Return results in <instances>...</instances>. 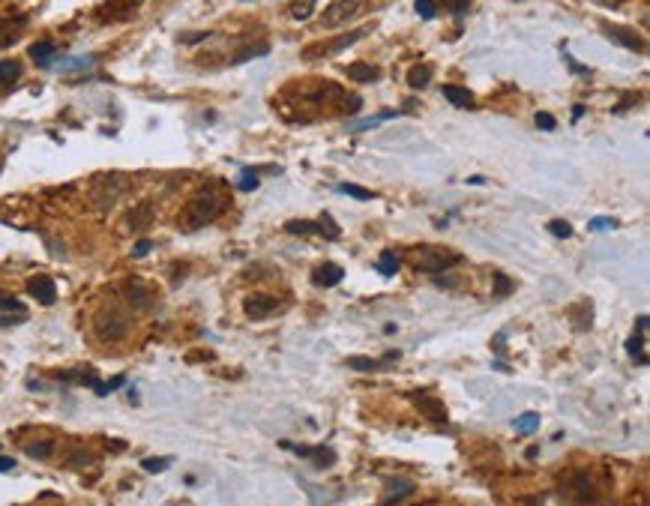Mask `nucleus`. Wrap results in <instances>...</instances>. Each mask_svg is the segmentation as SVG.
<instances>
[{
  "instance_id": "9d476101",
  "label": "nucleus",
  "mask_w": 650,
  "mask_h": 506,
  "mask_svg": "<svg viewBox=\"0 0 650 506\" xmlns=\"http://www.w3.org/2000/svg\"><path fill=\"white\" fill-rule=\"evenodd\" d=\"M410 399H414V404H417V408L423 411L426 417H429V419L434 422V426H443V422H447V411H443V404H441V402H434L432 395H426V393H414Z\"/></svg>"
},
{
  "instance_id": "423d86ee",
  "label": "nucleus",
  "mask_w": 650,
  "mask_h": 506,
  "mask_svg": "<svg viewBox=\"0 0 650 506\" xmlns=\"http://www.w3.org/2000/svg\"><path fill=\"white\" fill-rule=\"evenodd\" d=\"M243 312L249 314L252 321H264V318H270V314L279 312V300L276 297H267V294H252V297H246Z\"/></svg>"
},
{
  "instance_id": "49530a36",
  "label": "nucleus",
  "mask_w": 650,
  "mask_h": 506,
  "mask_svg": "<svg viewBox=\"0 0 650 506\" xmlns=\"http://www.w3.org/2000/svg\"><path fill=\"white\" fill-rule=\"evenodd\" d=\"M419 506H441V503H434V501H429V503H419Z\"/></svg>"
},
{
  "instance_id": "f8f14e48",
  "label": "nucleus",
  "mask_w": 650,
  "mask_h": 506,
  "mask_svg": "<svg viewBox=\"0 0 650 506\" xmlns=\"http://www.w3.org/2000/svg\"><path fill=\"white\" fill-rule=\"evenodd\" d=\"M153 222V204H138L129 210L126 216V225L129 231H147V225Z\"/></svg>"
},
{
  "instance_id": "e433bc0d",
  "label": "nucleus",
  "mask_w": 650,
  "mask_h": 506,
  "mask_svg": "<svg viewBox=\"0 0 650 506\" xmlns=\"http://www.w3.org/2000/svg\"><path fill=\"white\" fill-rule=\"evenodd\" d=\"M0 309H3V312H15V314H24V306L15 300V297H0Z\"/></svg>"
},
{
  "instance_id": "dca6fc26",
  "label": "nucleus",
  "mask_w": 650,
  "mask_h": 506,
  "mask_svg": "<svg viewBox=\"0 0 650 506\" xmlns=\"http://www.w3.org/2000/svg\"><path fill=\"white\" fill-rule=\"evenodd\" d=\"M429 81H432V66L429 63H417L414 69L408 72V87H414V90H423Z\"/></svg>"
},
{
  "instance_id": "bb28decb",
  "label": "nucleus",
  "mask_w": 650,
  "mask_h": 506,
  "mask_svg": "<svg viewBox=\"0 0 650 506\" xmlns=\"http://www.w3.org/2000/svg\"><path fill=\"white\" fill-rule=\"evenodd\" d=\"M339 195H348V198H357V201H372L375 192L372 189H363V186H353V183H342L339 186Z\"/></svg>"
},
{
  "instance_id": "37998d69",
  "label": "nucleus",
  "mask_w": 650,
  "mask_h": 506,
  "mask_svg": "<svg viewBox=\"0 0 650 506\" xmlns=\"http://www.w3.org/2000/svg\"><path fill=\"white\" fill-rule=\"evenodd\" d=\"M647 333V314H638V336Z\"/></svg>"
},
{
  "instance_id": "c756f323",
  "label": "nucleus",
  "mask_w": 650,
  "mask_h": 506,
  "mask_svg": "<svg viewBox=\"0 0 650 506\" xmlns=\"http://www.w3.org/2000/svg\"><path fill=\"white\" fill-rule=\"evenodd\" d=\"M513 291H515V281L507 279L504 273H498V276H495V297H507V294H513Z\"/></svg>"
},
{
  "instance_id": "ea45409f",
  "label": "nucleus",
  "mask_w": 650,
  "mask_h": 506,
  "mask_svg": "<svg viewBox=\"0 0 650 506\" xmlns=\"http://www.w3.org/2000/svg\"><path fill=\"white\" fill-rule=\"evenodd\" d=\"M150 249H153V240H138L135 249H132V258H144Z\"/></svg>"
},
{
  "instance_id": "58836bf2",
  "label": "nucleus",
  "mask_w": 650,
  "mask_h": 506,
  "mask_svg": "<svg viewBox=\"0 0 650 506\" xmlns=\"http://www.w3.org/2000/svg\"><path fill=\"white\" fill-rule=\"evenodd\" d=\"M443 6H447L450 12L462 15V12H467V6H471V0H443Z\"/></svg>"
},
{
  "instance_id": "6e6552de",
  "label": "nucleus",
  "mask_w": 650,
  "mask_h": 506,
  "mask_svg": "<svg viewBox=\"0 0 650 506\" xmlns=\"http://www.w3.org/2000/svg\"><path fill=\"white\" fill-rule=\"evenodd\" d=\"M369 33V27H360V30H351L348 36H339L336 43H330V45H318V48H309V51H303V57H318V54H336V51H342V48H348V45H353L357 43L360 36H366Z\"/></svg>"
},
{
  "instance_id": "1a4fd4ad",
  "label": "nucleus",
  "mask_w": 650,
  "mask_h": 506,
  "mask_svg": "<svg viewBox=\"0 0 650 506\" xmlns=\"http://www.w3.org/2000/svg\"><path fill=\"white\" fill-rule=\"evenodd\" d=\"M27 291H30V297H34L36 303H43V306H51L54 297H57V288H54V281L48 276H34L27 281Z\"/></svg>"
},
{
  "instance_id": "a211bd4d",
  "label": "nucleus",
  "mask_w": 650,
  "mask_h": 506,
  "mask_svg": "<svg viewBox=\"0 0 650 506\" xmlns=\"http://www.w3.org/2000/svg\"><path fill=\"white\" fill-rule=\"evenodd\" d=\"M285 231L294 237H303V234H321V225L318 222H309V219H291V222H285Z\"/></svg>"
},
{
  "instance_id": "a878e982",
  "label": "nucleus",
  "mask_w": 650,
  "mask_h": 506,
  "mask_svg": "<svg viewBox=\"0 0 650 506\" xmlns=\"http://www.w3.org/2000/svg\"><path fill=\"white\" fill-rule=\"evenodd\" d=\"M258 186H261L258 174H255L252 168H243V171H240V177H237V189H240V192H255Z\"/></svg>"
},
{
  "instance_id": "ddd939ff",
  "label": "nucleus",
  "mask_w": 650,
  "mask_h": 506,
  "mask_svg": "<svg viewBox=\"0 0 650 506\" xmlns=\"http://www.w3.org/2000/svg\"><path fill=\"white\" fill-rule=\"evenodd\" d=\"M441 93H443V99H447V102L459 105V108H474V102H476L471 90H467V87H459V84H443Z\"/></svg>"
},
{
  "instance_id": "72a5a7b5",
  "label": "nucleus",
  "mask_w": 650,
  "mask_h": 506,
  "mask_svg": "<svg viewBox=\"0 0 650 506\" xmlns=\"http://www.w3.org/2000/svg\"><path fill=\"white\" fill-rule=\"evenodd\" d=\"M348 366H351V369H360V371H372V369H381L384 363H375V360H360V356H353V360H348Z\"/></svg>"
},
{
  "instance_id": "4468645a",
  "label": "nucleus",
  "mask_w": 650,
  "mask_h": 506,
  "mask_svg": "<svg viewBox=\"0 0 650 506\" xmlns=\"http://www.w3.org/2000/svg\"><path fill=\"white\" fill-rule=\"evenodd\" d=\"M24 24H27V19H24V15H19V19H0V48H3V45H12Z\"/></svg>"
},
{
  "instance_id": "412c9836",
  "label": "nucleus",
  "mask_w": 650,
  "mask_h": 506,
  "mask_svg": "<svg viewBox=\"0 0 650 506\" xmlns=\"http://www.w3.org/2000/svg\"><path fill=\"white\" fill-rule=\"evenodd\" d=\"M402 111H381V114H375V117H366V120H357V123H351V129H375V126H381V123L386 120H393V117H399Z\"/></svg>"
},
{
  "instance_id": "20e7f679",
  "label": "nucleus",
  "mask_w": 650,
  "mask_h": 506,
  "mask_svg": "<svg viewBox=\"0 0 650 506\" xmlns=\"http://www.w3.org/2000/svg\"><path fill=\"white\" fill-rule=\"evenodd\" d=\"M360 6H363V0H333V3L324 10V15H321V24H324L327 30L339 27V24L348 21L351 15L360 10Z\"/></svg>"
},
{
  "instance_id": "2eb2a0df",
  "label": "nucleus",
  "mask_w": 650,
  "mask_h": 506,
  "mask_svg": "<svg viewBox=\"0 0 650 506\" xmlns=\"http://www.w3.org/2000/svg\"><path fill=\"white\" fill-rule=\"evenodd\" d=\"M345 72H348V78L357 81V84H366V81L378 78V69L372 63H348V66H345Z\"/></svg>"
},
{
  "instance_id": "f257e3e1",
  "label": "nucleus",
  "mask_w": 650,
  "mask_h": 506,
  "mask_svg": "<svg viewBox=\"0 0 650 506\" xmlns=\"http://www.w3.org/2000/svg\"><path fill=\"white\" fill-rule=\"evenodd\" d=\"M129 330H132V318H129V312L123 309L117 303H105L96 309L93 314V336L100 338L105 345H117L123 338L129 336Z\"/></svg>"
},
{
  "instance_id": "a19ab883",
  "label": "nucleus",
  "mask_w": 650,
  "mask_h": 506,
  "mask_svg": "<svg viewBox=\"0 0 650 506\" xmlns=\"http://www.w3.org/2000/svg\"><path fill=\"white\" fill-rule=\"evenodd\" d=\"M90 461H93V455H90V452H78V455H69V468H78V464H90Z\"/></svg>"
},
{
  "instance_id": "c85d7f7f",
  "label": "nucleus",
  "mask_w": 650,
  "mask_h": 506,
  "mask_svg": "<svg viewBox=\"0 0 650 506\" xmlns=\"http://www.w3.org/2000/svg\"><path fill=\"white\" fill-rule=\"evenodd\" d=\"M627 347H629V354L638 360V366H647V356L641 354V351H645V336H632L627 342Z\"/></svg>"
},
{
  "instance_id": "7ed1b4c3",
  "label": "nucleus",
  "mask_w": 650,
  "mask_h": 506,
  "mask_svg": "<svg viewBox=\"0 0 650 506\" xmlns=\"http://www.w3.org/2000/svg\"><path fill=\"white\" fill-rule=\"evenodd\" d=\"M462 261V255L450 252V249H438V246H423L410 255V264H414L417 273H443L447 267H456Z\"/></svg>"
},
{
  "instance_id": "f03ea898",
  "label": "nucleus",
  "mask_w": 650,
  "mask_h": 506,
  "mask_svg": "<svg viewBox=\"0 0 650 506\" xmlns=\"http://www.w3.org/2000/svg\"><path fill=\"white\" fill-rule=\"evenodd\" d=\"M222 198L213 192V189H204V192H198L192 198V201L186 204V210H183V228L186 231H198L204 225H210L213 219L222 213Z\"/></svg>"
},
{
  "instance_id": "aec40b11",
  "label": "nucleus",
  "mask_w": 650,
  "mask_h": 506,
  "mask_svg": "<svg viewBox=\"0 0 650 506\" xmlns=\"http://www.w3.org/2000/svg\"><path fill=\"white\" fill-rule=\"evenodd\" d=\"M386 488H390V494H386L384 503H393V501H399V497H405V494L414 492V483H410V479H390Z\"/></svg>"
},
{
  "instance_id": "c9c22d12",
  "label": "nucleus",
  "mask_w": 650,
  "mask_h": 506,
  "mask_svg": "<svg viewBox=\"0 0 650 506\" xmlns=\"http://www.w3.org/2000/svg\"><path fill=\"white\" fill-rule=\"evenodd\" d=\"M605 228H617V222L612 216H596V219H590V231H605Z\"/></svg>"
},
{
  "instance_id": "c03bdc74",
  "label": "nucleus",
  "mask_w": 650,
  "mask_h": 506,
  "mask_svg": "<svg viewBox=\"0 0 650 506\" xmlns=\"http://www.w3.org/2000/svg\"><path fill=\"white\" fill-rule=\"evenodd\" d=\"M584 117V105H575L572 108V120H581Z\"/></svg>"
},
{
  "instance_id": "5701e85b",
  "label": "nucleus",
  "mask_w": 650,
  "mask_h": 506,
  "mask_svg": "<svg viewBox=\"0 0 650 506\" xmlns=\"http://www.w3.org/2000/svg\"><path fill=\"white\" fill-rule=\"evenodd\" d=\"M539 428V413H522V417H515V431L518 435H531V431H537Z\"/></svg>"
},
{
  "instance_id": "b1692460",
  "label": "nucleus",
  "mask_w": 650,
  "mask_h": 506,
  "mask_svg": "<svg viewBox=\"0 0 650 506\" xmlns=\"http://www.w3.org/2000/svg\"><path fill=\"white\" fill-rule=\"evenodd\" d=\"M24 452L30 455V459H48V455L54 452V441H34L24 446Z\"/></svg>"
},
{
  "instance_id": "a18cd8bd",
  "label": "nucleus",
  "mask_w": 650,
  "mask_h": 506,
  "mask_svg": "<svg viewBox=\"0 0 650 506\" xmlns=\"http://www.w3.org/2000/svg\"><path fill=\"white\" fill-rule=\"evenodd\" d=\"M483 183H485L483 177H467V186H483Z\"/></svg>"
},
{
  "instance_id": "473e14b6",
  "label": "nucleus",
  "mask_w": 650,
  "mask_h": 506,
  "mask_svg": "<svg viewBox=\"0 0 650 506\" xmlns=\"http://www.w3.org/2000/svg\"><path fill=\"white\" fill-rule=\"evenodd\" d=\"M168 464H171V459H144V461H141V468H144V470H150V474H162V470H165Z\"/></svg>"
},
{
  "instance_id": "f704fd0d",
  "label": "nucleus",
  "mask_w": 650,
  "mask_h": 506,
  "mask_svg": "<svg viewBox=\"0 0 650 506\" xmlns=\"http://www.w3.org/2000/svg\"><path fill=\"white\" fill-rule=\"evenodd\" d=\"M533 123H537V126H539V129H546V132H551V129H555V126H557V120H555V117H551V114H548V111H539V114H537V117H533Z\"/></svg>"
},
{
  "instance_id": "4c0bfd02",
  "label": "nucleus",
  "mask_w": 650,
  "mask_h": 506,
  "mask_svg": "<svg viewBox=\"0 0 650 506\" xmlns=\"http://www.w3.org/2000/svg\"><path fill=\"white\" fill-rule=\"evenodd\" d=\"M117 387H123V378H114V380H108V384H100V380L93 384V389H96L100 395H108L111 389H117Z\"/></svg>"
},
{
  "instance_id": "39448f33",
  "label": "nucleus",
  "mask_w": 650,
  "mask_h": 506,
  "mask_svg": "<svg viewBox=\"0 0 650 506\" xmlns=\"http://www.w3.org/2000/svg\"><path fill=\"white\" fill-rule=\"evenodd\" d=\"M123 297H126V303L132 306V309H138V312L153 309V303H156V294L144 285V281H138V279H129L126 285H123Z\"/></svg>"
},
{
  "instance_id": "2f4dec72",
  "label": "nucleus",
  "mask_w": 650,
  "mask_h": 506,
  "mask_svg": "<svg viewBox=\"0 0 650 506\" xmlns=\"http://www.w3.org/2000/svg\"><path fill=\"white\" fill-rule=\"evenodd\" d=\"M548 231H551V234H555V237H572V225H570V222H564V219H551L548 222Z\"/></svg>"
},
{
  "instance_id": "6ab92c4d",
  "label": "nucleus",
  "mask_w": 650,
  "mask_h": 506,
  "mask_svg": "<svg viewBox=\"0 0 650 506\" xmlns=\"http://www.w3.org/2000/svg\"><path fill=\"white\" fill-rule=\"evenodd\" d=\"M54 51H57V48H54V43H48V39H45V43H34V45H30V57H34L39 66H48V63H51Z\"/></svg>"
},
{
  "instance_id": "79ce46f5",
  "label": "nucleus",
  "mask_w": 650,
  "mask_h": 506,
  "mask_svg": "<svg viewBox=\"0 0 650 506\" xmlns=\"http://www.w3.org/2000/svg\"><path fill=\"white\" fill-rule=\"evenodd\" d=\"M0 470H3V474L15 470V459H10V455H0Z\"/></svg>"
},
{
  "instance_id": "9b49d317",
  "label": "nucleus",
  "mask_w": 650,
  "mask_h": 506,
  "mask_svg": "<svg viewBox=\"0 0 650 506\" xmlns=\"http://www.w3.org/2000/svg\"><path fill=\"white\" fill-rule=\"evenodd\" d=\"M342 279H345V270L339 264H324V267H318L312 273V281H315L318 288H336Z\"/></svg>"
},
{
  "instance_id": "4be33fe9",
  "label": "nucleus",
  "mask_w": 650,
  "mask_h": 506,
  "mask_svg": "<svg viewBox=\"0 0 650 506\" xmlns=\"http://www.w3.org/2000/svg\"><path fill=\"white\" fill-rule=\"evenodd\" d=\"M315 3H318V0H294L291 10H288V15H291L294 21H306L309 15L315 12Z\"/></svg>"
},
{
  "instance_id": "393cba45",
  "label": "nucleus",
  "mask_w": 650,
  "mask_h": 506,
  "mask_svg": "<svg viewBox=\"0 0 650 506\" xmlns=\"http://www.w3.org/2000/svg\"><path fill=\"white\" fill-rule=\"evenodd\" d=\"M399 264H402V261H399V255L386 249V252H381V258H378V270H381L384 276H393V273L399 270Z\"/></svg>"
},
{
  "instance_id": "7c9ffc66",
  "label": "nucleus",
  "mask_w": 650,
  "mask_h": 506,
  "mask_svg": "<svg viewBox=\"0 0 650 506\" xmlns=\"http://www.w3.org/2000/svg\"><path fill=\"white\" fill-rule=\"evenodd\" d=\"M414 10H417L419 19H434V12H438V3H434V0H417Z\"/></svg>"
},
{
  "instance_id": "0eeeda50",
  "label": "nucleus",
  "mask_w": 650,
  "mask_h": 506,
  "mask_svg": "<svg viewBox=\"0 0 650 506\" xmlns=\"http://www.w3.org/2000/svg\"><path fill=\"white\" fill-rule=\"evenodd\" d=\"M603 33H605V36H612L614 43L627 45L629 51H645V43H641V36H638L636 30H629V27H617V24L603 21Z\"/></svg>"
},
{
  "instance_id": "f3484780",
  "label": "nucleus",
  "mask_w": 650,
  "mask_h": 506,
  "mask_svg": "<svg viewBox=\"0 0 650 506\" xmlns=\"http://www.w3.org/2000/svg\"><path fill=\"white\" fill-rule=\"evenodd\" d=\"M21 78V63L19 60H0V87H10Z\"/></svg>"
},
{
  "instance_id": "cd10ccee",
  "label": "nucleus",
  "mask_w": 650,
  "mask_h": 506,
  "mask_svg": "<svg viewBox=\"0 0 650 506\" xmlns=\"http://www.w3.org/2000/svg\"><path fill=\"white\" fill-rule=\"evenodd\" d=\"M572 485H575V494L581 497V501H590V494H594V485H590V479L584 474H572Z\"/></svg>"
}]
</instances>
